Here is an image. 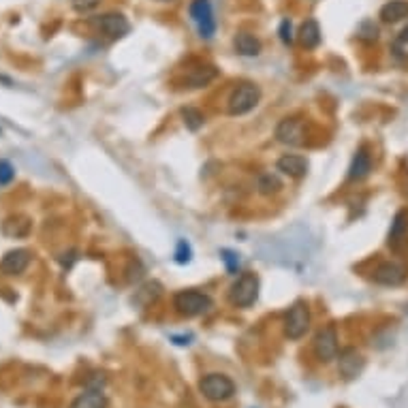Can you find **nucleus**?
<instances>
[{"mask_svg": "<svg viewBox=\"0 0 408 408\" xmlns=\"http://www.w3.org/2000/svg\"><path fill=\"white\" fill-rule=\"evenodd\" d=\"M214 306V301L212 297L203 291H197V289H186V291H177L173 295V308L180 316H186V318H192V316H201L205 312L212 310Z\"/></svg>", "mask_w": 408, "mask_h": 408, "instance_id": "1", "label": "nucleus"}, {"mask_svg": "<svg viewBox=\"0 0 408 408\" xmlns=\"http://www.w3.org/2000/svg\"><path fill=\"white\" fill-rule=\"evenodd\" d=\"M259 99H261L259 86H255L251 81H244L231 92V97H229L227 112H229V116H244L257 107Z\"/></svg>", "mask_w": 408, "mask_h": 408, "instance_id": "2", "label": "nucleus"}, {"mask_svg": "<svg viewBox=\"0 0 408 408\" xmlns=\"http://www.w3.org/2000/svg\"><path fill=\"white\" fill-rule=\"evenodd\" d=\"M259 278L257 274L246 272L242 274L233 285L231 291H229V301L238 308H251L255 301L259 299Z\"/></svg>", "mask_w": 408, "mask_h": 408, "instance_id": "3", "label": "nucleus"}, {"mask_svg": "<svg viewBox=\"0 0 408 408\" xmlns=\"http://www.w3.org/2000/svg\"><path fill=\"white\" fill-rule=\"evenodd\" d=\"M199 392L203 394L205 400L209 402H225L229 398H233L235 394V383L229 379L227 374H218V372H212V374L203 377L199 381Z\"/></svg>", "mask_w": 408, "mask_h": 408, "instance_id": "4", "label": "nucleus"}, {"mask_svg": "<svg viewBox=\"0 0 408 408\" xmlns=\"http://www.w3.org/2000/svg\"><path fill=\"white\" fill-rule=\"evenodd\" d=\"M310 329V308L306 301H295L285 316V335L289 340L304 338Z\"/></svg>", "mask_w": 408, "mask_h": 408, "instance_id": "5", "label": "nucleus"}, {"mask_svg": "<svg viewBox=\"0 0 408 408\" xmlns=\"http://www.w3.org/2000/svg\"><path fill=\"white\" fill-rule=\"evenodd\" d=\"M190 17L194 26H197L199 34L203 39H212L216 32V20H214V9H212L209 0H192L190 3Z\"/></svg>", "mask_w": 408, "mask_h": 408, "instance_id": "6", "label": "nucleus"}, {"mask_svg": "<svg viewBox=\"0 0 408 408\" xmlns=\"http://www.w3.org/2000/svg\"><path fill=\"white\" fill-rule=\"evenodd\" d=\"M338 353H340V348H338V331H335L333 325H325L314 338L316 359L323 361V364H329V361H333L335 357H338Z\"/></svg>", "mask_w": 408, "mask_h": 408, "instance_id": "7", "label": "nucleus"}, {"mask_svg": "<svg viewBox=\"0 0 408 408\" xmlns=\"http://www.w3.org/2000/svg\"><path fill=\"white\" fill-rule=\"evenodd\" d=\"M276 139L280 144L299 148L306 141V122L301 118H285L276 127Z\"/></svg>", "mask_w": 408, "mask_h": 408, "instance_id": "8", "label": "nucleus"}, {"mask_svg": "<svg viewBox=\"0 0 408 408\" xmlns=\"http://www.w3.org/2000/svg\"><path fill=\"white\" fill-rule=\"evenodd\" d=\"M94 26L103 34H107L110 39H122V37H127L129 30H131L129 20L122 13H105V15H99L97 20H94Z\"/></svg>", "mask_w": 408, "mask_h": 408, "instance_id": "9", "label": "nucleus"}, {"mask_svg": "<svg viewBox=\"0 0 408 408\" xmlns=\"http://www.w3.org/2000/svg\"><path fill=\"white\" fill-rule=\"evenodd\" d=\"M338 370H340V374L344 379H357L361 372H364V357H361V353L357 348H353V346H346L338 353Z\"/></svg>", "mask_w": 408, "mask_h": 408, "instance_id": "10", "label": "nucleus"}, {"mask_svg": "<svg viewBox=\"0 0 408 408\" xmlns=\"http://www.w3.org/2000/svg\"><path fill=\"white\" fill-rule=\"evenodd\" d=\"M372 278H374L377 285H383V287H398L404 282L406 278V268L400 263H381L379 268L374 270V274H372Z\"/></svg>", "mask_w": 408, "mask_h": 408, "instance_id": "11", "label": "nucleus"}, {"mask_svg": "<svg viewBox=\"0 0 408 408\" xmlns=\"http://www.w3.org/2000/svg\"><path fill=\"white\" fill-rule=\"evenodd\" d=\"M30 265V253L24 251V248H15V251H9L3 261H0V272L7 276H17L26 272V268Z\"/></svg>", "mask_w": 408, "mask_h": 408, "instance_id": "12", "label": "nucleus"}, {"mask_svg": "<svg viewBox=\"0 0 408 408\" xmlns=\"http://www.w3.org/2000/svg\"><path fill=\"white\" fill-rule=\"evenodd\" d=\"M276 167H278L280 173H285L289 177H301L308 171V161L299 154H285V156L278 158Z\"/></svg>", "mask_w": 408, "mask_h": 408, "instance_id": "13", "label": "nucleus"}, {"mask_svg": "<svg viewBox=\"0 0 408 408\" xmlns=\"http://www.w3.org/2000/svg\"><path fill=\"white\" fill-rule=\"evenodd\" d=\"M372 171V156L368 154L366 148H359L353 156V163L348 167V177L350 180H364L368 173Z\"/></svg>", "mask_w": 408, "mask_h": 408, "instance_id": "14", "label": "nucleus"}, {"mask_svg": "<svg viewBox=\"0 0 408 408\" xmlns=\"http://www.w3.org/2000/svg\"><path fill=\"white\" fill-rule=\"evenodd\" d=\"M408 17V0H389L381 9V20L385 24H398Z\"/></svg>", "mask_w": 408, "mask_h": 408, "instance_id": "15", "label": "nucleus"}, {"mask_svg": "<svg viewBox=\"0 0 408 408\" xmlns=\"http://www.w3.org/2000/svg\"><path fill=\"white\" fill-rule=\"evenodd\" d=\"M299 43L304 49H316L321 43V26L316 20H306L299 28Z\"/></svg>", "mask_w": 408, "mask_h": 408, "instance_id": "16", "label": "nucleus"}, {"mask_svg": "<svg viewBox=\"0 0 408 408\" xmlns=\"http://www.w3.org/2000/svg\"><path fill=\"white\" fill-rule=\"evenodd\" d=\"M68 408H107V398L101 389H88L71 402Z\"/></svg>", "mask_w": 408, "mask_h": 408, "instance_id": "17", "label": "nucleus"}, {"mask_svg": "<svg viewBox=\"0 0 408 408\" xmlns=\"http://www.w3.org/2000/svg\"><path fill=\"white\" fill-rule=\"evenodd\" d=\"M408 235V212H398L394 222H392V229H389V246L392 248H400L404 244Z\"/></svg>", "mask_w": 408, "mask_h": 408, "instance_id": "18", "label": "nucleus"}, {"mask_svg": "<svg viewBox=\"0 0 408 408\" xmlns=\"http://www.w3.org/2000/svg\"><path fill=\"white\" fill-rule=\"evenodd\" d=\"M233 45L240 56H259L261 54V41L251 32H238L233 39Z\"/></svg>", "mask_w": 408, "mask_h": 408, "instance_id": "19", "label": "nucleus"}, {"mask_svg": "<svg viewBox=\"0 0 408 408\" xmlns=\"http://www.w3.org/2000/svg\"><path fill=\"white\" fill-rule=\"evenodd\" d=\"M216 77H218V71L214 66H197L192 68V73L186 77V84L188 88H203L209 81H214Z\"/></svg>", "mask_w": 408, "mask_h": 408, "instance_id": "20", "label": "nucleus"}, {"mask_svg": "<svg viewBox=\"0 0 408 408\" xmlns=\"http://www.w3.org/2000/svg\"><path fill=\"white\" fill-rule=\"evenodd\" d=\"M182 120H184L188 131H199L203 127V122H205L203 114L199 110H194V107H184L182 110Z\"/></svg>", "mask_w": 408, "mask_h": 408, "instance_id": "21", "label": "nucleus"}, {"mask_svg": "<svg viewBox=\"0 0 408 408\" xmlns=\"http://www.w3.org/2000/svg\"><path fill=\"white\" fill-rule=\"evenodd\" d=\"M282 188V182L278 180V177L274 173H263L259 177V190L263 194H272V192H278Z\"/></svg>", "mask_w": 408, "mask_h": 408, "instance_id": "22", "label": "nucleus"}, {"mask_svg": "<svg viewBox=\"0 0 408 408\" xmlns=\"http://www.w3.org/2000/svg\"><path fill=\"white\" fill-rule=\"evenodd\" d=\"M190 257H192L190 244L184 242V240H180V242H177V248H175V261L180 263V265H184V263L190 261Z\"/></svg>", "mask_w": 408, "mask_h": 408, "instance_id": "23", "label": "nucleus"}, {"mask_svg": "<svg viewBox=\"0 0 408 408\" xmlns=\"http://www.w3.org/2000/svg\"><path fill=\"white\" fill-rule=\"evenodd\" d=\"M15 177V169L11 167V163H7V161H0V184H9L11 180Z\"/></svg>", "mask_w": 408, "mask_h": 408, "instance_id": "24", "label": "nucleus"}, {"mask_svg": "<svg viewBox=\"0 0 408 408\" xmlns=\"http://www.w3.org/2000/svg\"><path fill=\"white\" fill-rule=\"evenodd\" d=\"M280 39H282V43L285 45H291L293 43V24H291V20H285L280 24Z\"/></svg>", "mask_w": 408, "mask_h": 408, "instance_id": "25", "label": "nucleus"}, {"mask_svg": "<svg viewBox=\"0 0 408 408\" xmlns=\"http://www.w3.org/2000/svg\"><path fill=\"white\" fill-rule=\"evenodd\" d=\"M222 259H225V263H227L229 272H238V268H240V259H238V255H235V253H231V251H222Z\"/></svg>", "mask_w": 408, "mask_h": 408, "instance_id": "26", "label": "nucleus"}, {"mask_svg": "<svg viewBox=\"0 0 408 408\" xmlns=\"http://www.w3.org/2000/svg\"><path fill=\"white\" fill-rule=\"evenodd\" d=\"M99 3H101V0H73V7L79 13H86V11H92Z\"/></svg>", "mask_w": 408, "mask_h": 408, "instance_id": "27", "label": "nucleus"}, {"mask_svg": "<svg viewBox=\"0 0 408 408\" xmlns=\"http://www.w3.org/2000/svg\"><path fill=\"white\" fill-rule=\"evenodd\" d=\"M400 43H408V26L400 32V39H398Z\"/></svg>", "mask_w": 408, "mask_h": 408, "instance_id": "28", "label": "nucleus"}, {"mask_svg": "<svg viewBox=\"0 0 408 408\" xmlns=\"http://www.w3.org/2000/svg\"><path fill=\"white\" fill-rule=\"evenodd\" d=\"M163 3H167V0H163Z\"/></svg>", "mask_w": 408, "mask_h": 408, "instance_id": "29", "label": "nucleus"}]
</instances>
